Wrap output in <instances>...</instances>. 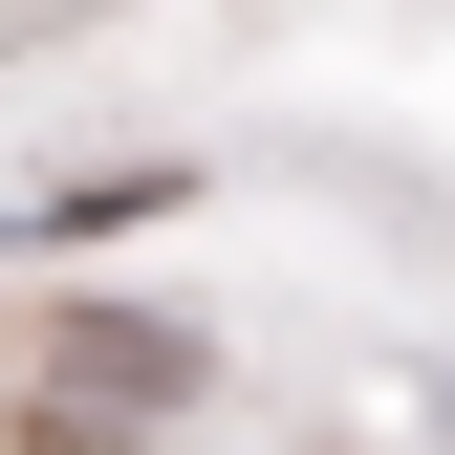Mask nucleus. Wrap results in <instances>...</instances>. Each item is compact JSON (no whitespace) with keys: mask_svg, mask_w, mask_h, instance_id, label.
Returning <instances> with one entry per match:
<instances>
[{"mask_svg":"<svg viewBox=\"0 0 455 455\" xmlns=\"http://www.w3.org/2000/svg\"><path fill=\"white\" fill-rule=\"evenodd\" d=\"M196 412H217V325H174V304H44L22 325V455H131Z\"/></svg>","mask_w":455,"mask_h":455,"instance_id":"obj_1","label":"nucleus"},{"mask_svg":"<svg viewBox=\"0 0 455 455\" xmlns=\"http://www.w3.org/2000/svg\"><path fill=\"white\" fill-rule=\"evenodd\" d=\"M217 174L196 152H87V174H22L0 196V260H87V239H152V217H196Z\"/></svg>","mask_w":455,"mask_h":455,"instance_id":"obj_2","label":"nucleus"}]
</instances>
